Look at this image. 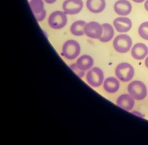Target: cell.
<instances>
[{
	"instance_id": "1",
	"label": "cell",
	"mask_w": 148,
	"mask_h": 145,
	"mask_svg": "<svg viewBox=\"0 0 148 145\" xmlns=\"http://www.w3.org/2000/svg\"><path fill=\"white\" fill-rule=\"evenodd\" d=\"M81 51V46L77 41L68 40L63 45L62 55L67 60H74L79 55Z\"/></svg>"
},
{
	"instance_id": "2",
	"label": "cell",
	"mask_w": 148,
	"mask_h": 145,
	"mask_svg": "<svg viewBox=\"0 0 148 145\" xmlns=\"http://www.w3.org/2000/svg\"><path fill=\"white\" fill-rule=\"evenodd\" d=\"M128 92L135 100L138 101L144 100L148 94L147 86L144 83L139 80H134L128 85Z\"/></svg>"
},
{
	"instance_id": "3",
	"label": "cell",
	"mask_w": 148,
	"mask_h": 145,
	"mask_svg": "<svg viewBox=\"0 0 148 145\" xmlns=\"http://www.w3.org/2000/svg\"><path fill=\"white\" fill-rule=\"evenodd\" d=\"M115 73L119 80L122 82H128L134 76V69L129 63H121L116 67Z\"/></svg>"
},
{
	"instance_id": "4",
	"label": "cell",
	"mask_w": 148,
	"mask_h": 145,
	"mask_svg": "<svg viewBox=\"0 0 148 145\" xmlns=\"http://www.w3.org/2000/svg\"><path fill=\"white\" fill-rule=\"evenodd\" d=\"M86 79L89 85L93 88H98L104 83V72L99 68H92L87 72Z\"/></svg>"
},
{
	"instance_id": "5",
	"label": "cell",
	"mask_w": 148,
	"mask_h": 145,
	"mask_svg": "<svg viewBox=\"0 0 148 145\" xmlns=\"http://www.w3.org/2000/svg\"><path fill=\"white\" fill-rule=\"evenodd\" d=\"M132 40L127 34H121L117 36L113 40V47L115 50L119 53L128 52L132 48Z\"/></svg>"
},
{
	"instance_id": "6",
	"label": "cell",
	"mask_w": 148,
	"mask_h": 145,
	"mask_svg": "<svg viewBox=\"0 0 148 145\" xmlns=\"http://www.w3.org/2000/svg\"><path fill=\"white\" fill-rule=\"evenodd\" d=\"M49 26L54 29H61L67 23L66 13L60 11H56L51 13L48 18Z\"/></svg>"
},
{
	"instance_id": "7",
	"label": "cell",
	"mask_w": 148,
	"mask_h": 145,
	"mask_svg": "<svg viewBox=\"0 0 148 145\" xmlns=\"http://www.w3.org/2000/svg\"><path fill=\"white\" fill-rule=\"evenodd\" d=\"M103 33L102 25L97 22H90L86 23L84 34L90 38L99 40Z\"/></svg>"
},
{
	"instance_id": "8",
	"label": "cell",
	"mask_w": 148,
	"mask_h": 145,
	"mask_svg": "<svg viewBox=\"0 0 148 145\" xmlns=\"http://www.w3.org/2000/svg\"><path fill=\"white\" fill-rule=\"evenodd\" d=\"M83 6L82 0H66L63 3V9L67 14L73 15L81 12Z\"/></svg>"
},
{
	"instance_id": "9",
	"label": "cell",
	"mask_w": 148,
	"mask_h": 145,
	"mask_svg": "<svg viewBox=\"0 0 148 145\" xmlns=\"http://www.w3.org/2000/svg\"><path fill=\"white\" fill-rule=\"evenodd\" d=\"M113 25L116 31L119 33L129 32L132 27V21L127 17H118L115 19Z\"/></svg>"
},
{
	"instance_id": "10",
	"label": "cell",
	"mask_w": 148,
	"mask_h": 145,
	"mask_svg": "<svg viewBox=\"0 0 148 145\" xmlns=\"http://www.w3.org/2000/svg\"><path fill=\"white\" fill-rule=\"evenodd\" d=\"M135 99L130 94H123L116 100V105L128 111L133 110L135 105Z\"/></svg>"
},
{
	"instance_id": "11",
	"label": "cell",
	"mask_w": 148,
	"mask_h": 145,
	"mask_svg": "<svg viewBox=\"0 0 148 145\" xmlns=\"http://www.w3.org/2000/svg\"><path fill=\"white\" fill-rule=\"evenodd\" d=\"M115 12L118 15L125 16L129 14L132 10V5L128 0H119L114 6Z\"/></svg>"
},
{
	"instance_id": "12",
	"label": "cell",
	"mask_w": 148,
	"mask_h": 145,
	"mask_svg": "<svg viewBox=\"0 0 148 145\" xmlns=\"http://www.w3.org/2000/svg\"><path fill=\"white\" fill-rule=\"evenodd\" d=\"M131 54L135 60H144L148 55V47L142 43H136L132 48Z\"/></svg>"
},
{
	"instance_id": "13",
	"label": "cell",
	"mask_w": 148,
	"mask_h": 145,
	"mask_svg": "<svg viewBox=\"0 0 148 145\" xmlns=\"http://www.w3.org/2000/svg\"><path fill=\"white\" fill-rule=\"evenodd\" d=\"M103 88L106 92L114 94L120 88L119 81L114 77H108L104 81Z\"/></svg>"
},
{
	"instance_id": "14",
	"label": "cell",
	"mask_w": 148,
	"mask_h": 145,
	"mask_svg": "<svg viewBox=\"0 0 148 145\" xmlns=\"http://www.w3.org/2000/svg\"><path fill=\"white\" fill-rule=\"evenodd\" d=\"M86 6L88 10L94 13H101L105 9V0H87Z\"/></svg>"
},
{
	"instance_id": "15",
	"label": "cell",
	"mask_w": 148,
	"mask_h": 145,
	"mask_svg": "<svg viewBox=\"0 0 148 145\" xmlns=\"http://www.w3.org/2000/svg\"><path fill=\"white\" fill-rule=\"evenodd\" d=\"M76 64L84 71L90 70L94 65V60L89 55H83L77 60Z\"/></svg>"
},
{
	"instance_id": "16",
	"label": "cell",
	"mask_w": 148,
	"mask_h": 145,
	"mask_svg": "<svg viewBox=\"0 0 148 145\" xmlns=\"http://www.w3.org/2000/svg\"><path fill=\"white\" fill-rule=\"evenodd\" d=\"M103 33L99 40L103 43H107L113 39L114 35V28L109 23H104L102 25Z\"/></svg>"
},
{
	"instance_id": "17",
	"label": "cell",
	"mask_w": 148,
	"mask_h": 145,
	"mask_svg": "<svg viewBox=\"0 0 148 145\" xmlns=\"http://www.w3.org/2000/svg\"><path fill=\"white\" fill-rule=\"evenodd\" d=\"M86 22L84 21H77L70 27V31L74 36H82L84 34V28Z\"/></svg>"
},
{
	"instance_id": "18",
	"label": "cell",
	"mask_w": 148,
	"mask_h": 145,
	"mask_svg": "<svg viewBox=\"0 0 148 145\" xmlns=\"http://www.w3.org/2000/svg\"><path fill=\"white\" fill-rule=\"evenodd\" d=\"M29 5L34 14L39 13L44 10V4L42 0H31Z\"/></svg>"
},
{
	"instance_id": "19",
	"label": "cell",
	"mask_w": 148,
	"mask_h": 145,
	"mask_svg": "<svg viewBox=\"0 0 148 145\" xmlns=\"http://www.w3.org/2000/svg\"><path fill=\"white\" fill-rule=\"evenodd\" d=\"M138 33L143 39L148 40V22L140 25L138 29Z\"/></svg>"
},
{
	"instance_id": "20",
	"label": "cell",
	"mask_w": 148,
	"mask_h": 145,
	"mask_svg": "<svg viewBox=\"0 0 148 145\" xmlns=\"http://www.w3.org/2000/svg\"><path fill=\"white\" fill-rule=\"evenodd\" d=\"M70 68L71 69V70L73 72L77 75L78 76L79 78H82L84 77V76L86 75V71H84L83 70H82L81 68H79L78 66L76 64V63L75 64H72V65L70 66Z\"/></svg>"
},
{
	"instance_id": "21",
	"label": "cell",
	"mask_w": 148,
	"mask_h": 145,
	"mask_svg": "<svg viewBox=\"0 0 148 145\" xmlns=\"http://www.w3.org/2000/svg\"><path fill=\"white\" fill-rule=\"evenodd\" d=\"M34 15L36 19L38 22H41L43 20H45V18H46V11H45V10H43L39 13L34 14Z\"/></svg>"
},
{
	"instance_id": "22",
	"label": "cell",
	"mask_w": 148,
	"mask_h": 145,
	"mask_svg": "<svg viewBox=\"0 0 148 145\" xmlns=\"http://www.w3.org/2000/svg\"><path fill=\"white\" fill-rule=\"evenodd\" d=\"M132 113L134 114V115H136L137 116H139V117H144V116L142 115V114L140 113L139 112H138V111H133Z\"/></svg>"
},
{
	"instance_id": "23",
	"label": "cell",
	"mask_w": 148,
	"mask_h": 145,
	"mask_svg": "<svg viewBox=\"0 0 148 145\" xmlns=\"http://www.w3.org/2000/svg\"><path fill=\"white\" fill-rule=\"evenodd\" d=\"M57 0H45V1L49 4H52L54 3Z\"/></svg>"
},
{
	"instance_id": "24",
	"label": "cell",
	"mask_w": 148,
	"mask_h": 145,
	"mask_svg": "<svg viewBox=\"0 0 148 145\" xmlns=\"http://www.w3.org/2000/svg\"><path fill=\"white\" fill-rule=\"evenodd\" d=\"M144 7L145 10L148 12V0H147V1L145 2V4H144Z\"/></svg>"
},
{
	"instance_id": "25",
	"label": "cell",
	"mask_w": 148,
	"mask_h": 145,
	"mask_svg": "<svg viewBox=\"0 0 148 145\" xmlns=\"http://www.w3.org/2000/svg\"><path fill=\"white\" fill-rule=\"evenodd\" d=\"M145 66L148 69V56L146 58L145 60Z\"/></svg>"
},
{
	"instance_id": "26",
	"label": "cell",
	"mask_w": 148,
	"mask_h": 145,
	"mask_svg": "<svg viewBox=\"0 0 148 145\" xmlns=\"http://www.w3.org/2000/svg\"><path fill=\"white\" fill-rule=\"evenodd\" d=\"M132 1H133L134 2H136V3H142V2H143L145 0H132Z\"/></svg>"
}]
</instances>
